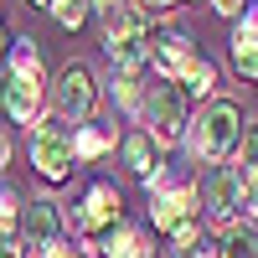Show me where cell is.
Here are the masks:
<instances>
[{"label":"cell","instance_id":"16","mask_svg":"<svg viewBox=\"0 0 258 258\" xmlns=\"http://www.w3.org/2000/svg\"><path fill=\"white\" fill-rule=\"evenodd\" d=\"M212 83H217V68H212V57H191V68L181 73V88H186V98H202V93H212Z\"/></svg>","mask_w":258,"mask_h":258},{"label":"cell","instance_id":"30","mask_svg":"<svg viewBox=\"0 0 258 258\" xmlns=\"http://www.w3.org/2000/svg\"><path fill=\"white\" fill-rule=\"evenodd\" d=\"M0 258H6V253H0Z\"/></svg>","mask_w":258,"mask_h":258},{"label":"cell","instance_id":"22","mask_svg":"<svg viewBox=\"0 0 258 258\" xmlns=\"http://www.w3.org/2000/svg\"><path fill=\"white\" fill-rule=\"evenodd\" d=\"M140 98V88H135V73H124L119 78V103H135Z\"/></svg>","mask_w":258,"mask_h":258},{"label":"cell","instance_id":"13","mask_svg":"<svg viewBox=\"0 0 258 258\" xmlns=\"http://www.w3.org/2000/svg\"><path fill=\"white\" fill-rule=\"evenodd\" d=\"M207 207H212V217H232V207H238V170H217L207 186Z\"/></svg>","mask_w":258,"mask_h":258},{"label":"cell","instance_id":"24","mask_svg":"<svg viewBox=\"0 0 258 258\" xmlns=\"http://www.w3.org/2000/svg\"><path fill=\"white\" fill-rule=\"evenodd\" d=\"M41 258H78V253H73V248H62V243H52V248L41 253Z\"/></svg>","mask_w":258,"mask_h":258},{"label":"cell","instance_id":"7","mask_svg":"<svg viewBox=\"0 0 258 258\" xmlns=\"http://www.w3.org/2000/svg\"><path fill=\"white\" fill-rule=\"evenodd\" d=\"M78 227L83 232H109V227H119V191L114 186H93L88 197H83V207H78Z\"/></svg>","mask_w":258,"mask_h":258},{"label":"cell","instance_id":"9","mask_svg":"<svg viewBox=\"0 0 258 258\" xmlns=\"http://www.w3.org/2000/svg\"><path fill=\"white\" fill-rule=\"evenodd\" d=\"M238 207L258 217V129L243 135V160H238Z\"/></svg>","mask_w":258,"mask_h":258},{"label":"cell","instance_id":"5","mask_svg":"<svg viewBox=\"0 0 258 258\" xmlns=\"http://www.w3.org/2000/svg\"><path fill=\"white\" fill-rule=\"evenodd\" d=\"M31 165L47 181H68V170H73V140L62 135L57 124H36L31 129Z\"/></svg>","mask_w":258,"mask_h":258},{"label":"cell","instance_id":"3","mask_svg":"<svg viewBox=\"0 0 258 258\" xmlns=\"http://www.w3.org/2000/svg\"><path fill=\"white\" fill-rule=\"evenodd\" d=\"M186 114H191V98H186V88H181V83H170V78H160L155 88H150V124H155V135H150V140H160V145L181 140Z\"/></svg>","mask_w":258,"mask_h":258},{"label":"cell","instance_id":"26","mask_svg":"<svg viewBox=\"0 0 258 258\" xmlns=\"http://www.w3.org/2000/svg\"><path fill=\"white\" fill-rule=\"evenodd\" d=\"M176 0H145V11H170Z\"/></svg>","mask_w":258,"mask_h":258},{"label":"cell","instance_id":"21","mask_svg":"<svg viewBox=\"0 0 258 258\" xmlns=\"http://www.w3.org/2000/svg\"><path fill=\"white\" fill-rule=\"evenodd\" d=\"M16 78H31V83H41V57H36V47H26V41L16 47Z\"/></svg>","mask_w":258,"mask_h":258},{"label":"cell","instance_id":"17","mask_svg":"<svg viewBox=\"0 0 258 258\" xmlns=\"http://www.w3.org/2000/svg\"><path fill=\"white\" fill-rule=\"evenodd\" d=\"M109 258H145V238L135 227H109Z\"/></svg>","mask_w":258,"mask_h":258},{"label":"cell","instance_id":"20","mask_svg":"<svg viewBox=\"0 0 258 258\" xmlns=\"http://www.w3.org/2000/svg\"><path fill=\"white\" fill-rule=\"evenodd\" d=\"M52 11H57V21H62L68 31H78L83 21H88V0H57Z\"/></svg>","mask_w":258,"mask_h":258},{"label":"cell","instance_id":"8","mask_svg":"<svg viewBox=\"0 0 258 258\" xmlns=\"http://www.w3.org/2000/svg\"><path fill=\"white\" fill-rule=\"evenodd\" d=\"M0 103H6V114L16 119V124H36V114H41V83H31V78H6V93H0Z\"/></svg>","mask_w":258,"mask_h":258},{"label":"cell","instance_id":"6","mask_svg":"<svg viewBox=\"0 0 258 258\" xmlns=\"http://www.w3.org/2000/svg\"><path fill=\"white\" fill-rule=\"evenodd\" d=\"M150 57H155V68H160V78H170V83H181V73L191 68V41L181 36V31H160V36H150Z\"/></svg>","mask_w":258,"mask_h":258},{"label":"cell","instance_id":"28","mask_svg":"<svg viewBox=\"0 0 258 258\" xmlns=\"http://www.w3.org/2000/svg\"><path fill=\"white\" fill-rule=\"evenodd\" d=\"M6 41H11V36H6V26H0V57H6Z\"/></svg>","mask_w":258,"mask_h":258},{"label":"cell","instance_id":"12","mask_svg":"<svg viewBox=\"0 0 258 258\" xmlns=\"http://www.w3.org/2000/svg\"><path fill=\"white\" fill-rule=\"evenodd\" d=\"M232 62H238L243 78H258V16H248L238 31H232Z\"/></svg>","mask_w":258,"mask_h":258},{"label":"cell","instance_id":"25","mask_svg":"<svg viewBox=\"0 0 258 258\" xmlns=\"http://www.w3.org/2000/svg\"><path fill=\"white\" fill-rule=\"evenodd\" d=\"M11 160V140H6V129H0V165Z\"/></svg>","mask_w":258,"mask_h":258},{"label":"cell","instance_id":"18","mask_svg":"<svg viewBox=\"0 0 258 258\" xmlns=\"http://www.w3.org/2000/svg\"><path fill=\"white\" fill-rule=\"evenodd\" d=\"M217 258H258V232L253 227H227Z\"/></svg>","mask_w":258,"mask_h":258},{"label":"cell","instance_id":"1","mask_svg":"<svg viewBox=\"0 0 258 258\" xmlns=\"http://www.w3.org/2000/svg\"><path fill=\"white\" fill-rule=\"evenodd\" d=\"M103 47H109V57L119 62V73H135L150 57V21L140 11H114L109 31H103Z\"/></svg>","mask_w":258,"mask_h":258},{"label":"cell","instance_id":"27","mask_svg":"<svg viewBox=\"0 0 258 258\" xmlns=\"http://www.w3.org/2000/svg\"><path fill=\"white\" fill-rule=\"evenodd\" d=\"M93 6H103V11H109V16H114V11H119V0H93Z\"/></svg>","mask_w":258,"mask_h":258},{"label":"cell","instance_id":"10","mask_svg":"<svg viewBox=\"0 0 258 258\" xmlns=\"http://www.w3.org/2000/svg\"><path fill=\"white\" fill-rule=\"evenodd\" d=\"M21 243L36 248V253H47V248L57 243V207H52V202H31L26 222H21Z\"/></svg>","mask_w":258,"mask_h":258},{"label":"cell","instance_id":"19","mask_svg":"<svg viewBox=\"0 0 258 258\" xmlns=\"http://www.w3.org/2000/svg\"><path fill=\"white\" fill-rule=\"evenodd\" d=\"M109 150V140H103V129H78V140H73V160L83 155V160H93V155H103Z\"/></svg>","mask_w":258,"mask_h":258},{"label":"cell","instance_id":"29","mask_svg":"<svg viewBox=\"0 0 258 258\" xmlns=\"http://www.w3.org/2000/svg\"><path fill=\"white\" fill-rule=\"evenodd\" d=\"M31 6H47V11H52V6H57V0H31Z\"/></svg>","mask_w":258,"mask_h":258},{"label":"cell","instance_id":"14","mask_svg":"<svg viewBox=\"0 0 258 258\" xmlns=\"http://www.w3.org/2000/svg\"><path fill=\"white\" fill-rule=\"evenodd\" d=\"M124 160H129V170H135V176H145V181H155V170H160V160H155V140H150V135H129V140H124Z\"/></svg>","mask_w":258,"mask_h":258},{"label":"cell","instance_id":"2","mask_svg":"<svg viewBox=\"0 0 258 258\" xmlns=\"http://www.w3.org/2000/svg\"><path fill=\"white\" fill-rule=\"evenodd\" d=\"M238 103L222 98V103H212V109L197 119V155L202 160H222L232 145H238Z\"/></svg>","mask_w":258,"mask_h":258},{"label":"cell","instance_id":"15","mask_svg":"<svg viewBox=\"0 0 258 258\" xmlns=\"http://www.w3.org/2000/svg\"><path fill=\"white\" fill-rule=\"evenodd\" d=\"M16 238H21V202L0 191V253L6 258H16Z\"/></svg>","mask_w":258,"mask_h":258},{"label":"cell","instance_id":"4","mask_svg":"<svg viewBox=\"0 0 258 258\" xmlns=\"http://www.w3.org/2000/svg\"><path fill=\"white\" fill-rule=\"evenodd\" d=\"M52 103H57L62 119H88L93 103H98L93 73L83 68V62H68V68H62V78H57V88H52Z\"/></svg>","mask_w":258,"mask_h":258},{"label":"cell","instance_id":"11","mask_svg":"<svg viewBox=\"0 0 258 258\" xmlns=\"http://www.w3.org/2000/svg\"><path fill=\"white\" fill-rule=\"evenodd\" d=\"M150 212H155V227L176 232L181 222H191V191H186V186H181V191H160Z\"/></svg>","mask_w":258,"mask_h":258},{"label":"cell","instance_id":"23","mask_svg":"<svg viewBox=\"0 0 258 258\" xmlns=\"http://www.w3.org/2000/svg\"><path fill=\"white\" fill-rule=\"evenodd\" d=\"M212 6H217L222 16H238V11H243V0H212Z\"/></svg>","mask_w":258,"mask_h":258}]
</instances>
